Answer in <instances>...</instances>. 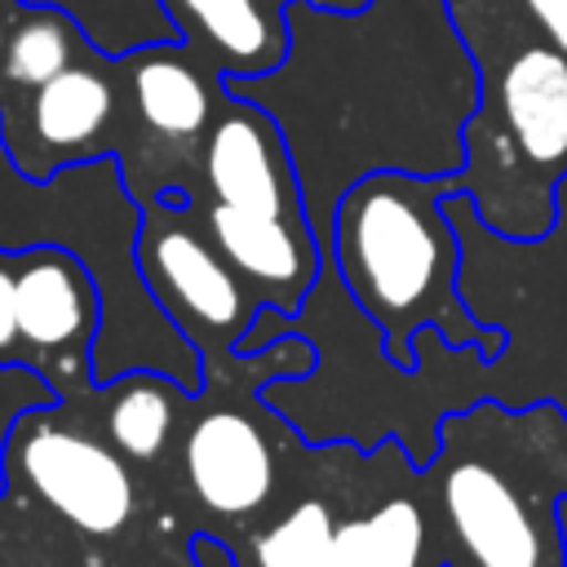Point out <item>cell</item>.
Masks as SVG:
<instances>
[{
	"label": "cell",
	"mask_w": 567,
	"mask_h": 567,
	"mask_svg": "<svg viewBox=\"0 0 567 567\" xmlns=\"http://www.w3.org/2000/svg\"><path fill=\"white\" fill-rule=\"evenodd\" d=\"M137 266L159 306L182 323L186 337L204 346H226L244 323H252V301L244 297L239 270L221 257L213 239L190 230L173 208L151 204L137 235Z\"/></svg>",
	"instance_id": "277c9868"
},
{
	"label": "cell",
	"mask_w": 567,
	"mask_h": 567,
	"mask_svg": "<svg viewBox=\"0 0 567 567\" xmlns=\"http://www.w3.org/2000/svg\"><path fill=\"white\" fill-rule=\"evenodd\" d=\"M177 40L217 75H270L292 53V27L275 0H159Z\"/></svg>",
	"instance_id": "ba28073f"
},
{
	"label": "cell",
	"mask_w": 567,
	"mask_h": 567,
	"mask_svg": "<svg viewBox=\"0 0 567 567\" xmlns=\"http://www.w3.org/2000/svg\"><path fill=\"white\" fill-rule=\"evenodd\" d=\"M173 412H177L173 381L151 377V372H137V377H124L111 390L106 434H111V443H115L120 456H128V461H155L164 452L168 434H173Z\"/></svg>",
	"instance_id": "9a60e30c"
},
{
	"label": "cell",
	"mask_w": 567,
	"mask_h": 567,
	"mask_svg": "<svg viewBox=\"0 0 567 567\" xmlns=\"http://www.w3.org/2000/svg\"><path fill=\"white\" fill-rule=\"evenodd\" d=\"M425 558V514L416 501L394 496L363 518L337 523L323 567H421Z\"/></svg>",
	"instance_id": "5bb4252c"
},
{
	"label": "cell",
	"mask_w": 567,
	"mask_h": 567,
	"mask_svg": "<svg viewBox=\"0 0 567 567\" xmlns=\"http://www.w3.org/2000/svg\"><path fill=\"white\" fill-rule=\"evenodd\" d=\"M523 4L545 27V35L567 53V0H523Z\"/></svg>",
	"instance_id": "ac0fdd59"
},
{
	"label": "cell",
	"mask_w": 567,
	"mask_h": 567,
	"mask_svg": "<svg viewBox=\"0 0 567 567\" xmlns=\"http://www.w3.org/2000/svg\"><path fill=\"white\" fill-rule=\"evenodd\" d=\"M447 567H452V563H447Z\"/></svg>",
	"instance_id": "603a6c76"
},
{
	"label": "cell",
	"mask_w": 567,
	"mask_h": 567,
	"mask_svg": "<svg viewBox=\"0 0 567 567\" xmlns=\"http://www.w3.org/2000/svg\"><path fill=\"white\" fill-rule=\"evenodd\" d=\"M13 461L27 487L84 536H115L133 518L137 492L128 465L120 461V452L80 430L27 416L13 439Z\"/></svg>",
	"instance_id": "5b68a950"
},
{
	"label": "cell",
	"mask_w": 567,
	"mask_h": 567,
	"mask_svg": "<svg viewBox=\"0 0 567 567\" xmlns=\"http://www.w3.org/2000/svg\"><path fill=\"white\" fill-rule=\"evenodd\" d=\"M195 554H199L204 567H226V554H221L213 540H195Z\"/></svg>",
	"instance_id": "ffe728a7"
},
{
	"label": "cell",
	"mask_w": 567,
	"mask_h": 567,
	"mask_svg": "<svg viewBox=\"0 0 567 567\" xmlns=\"http://www.w3.org/2000/svg\"><path fill=\"white\" fill-rule=\"evenodd\" d=\"M452 18L478 66L456 190L474 199L492 235L545 239L558 226V186L567 182V53L527 4L509 18L501 0H452Z\"/></svg>",
	"instance_id": "6da1fadb"
},
{
	"label": "cell",
	"mask_w": 567,
	"mask_h": 567,
	"mask_svg": "<svg viewBox=\"0 0 567 567\" xmlns=\"http://www.w3.org/2000/svg\"><path fill=\"white\" fill-rule=\"evenodd\" d=\"M567 412L474 403L443 421L439 509L452 567H567Z\"/></svg>",
	"instance_id": "3957f363"
},
{
	"label": "cell",
	"mask_w": 567,
	"mask_h": 567,
	"mask_svg": "<svg viewBox=\"0 0 567 567\" xmlns=\"http://www.w3.org/2000/svg\"><path fill=\"white\" fill-rule=\"evenodd\" d=\"M9 18H13V13H9V4L0 0V44H4V35H9Z\"/></svg>",
	"instance_id": "44dd1931"
},
{
	"label": "cell",
	"mask_w": 567,
	"mask_h": 567,
	"mask_svg": "<svg viewBox=\"0 0 567 567\" xmlns=\"http://www.w3.org/2000/svg\"><path fill=\"white\" fill-rule=\"evenodd\" d=\"M456 173L368 168L332 204V266L354 306L385 337V359L416 363V332L434 328L447 346L505 350V332L478 323L461 297V235L447 213Z\"/></svg>",
	"instance_id": "7a4b0ae2"
},
{
	"label": "cell",
	"mask_w": 567,
	"mask_h": 567,
	"mask_svg": "<svg viewBox=\"0 0 567 567\" xmlns=\"http://www.w3.org/2000/svg\"><path fill=\"white\" fill-rule=\"evenodd\" d=\"M182 461L199 505L226 518L252 514L275 487V452L266 434L230 408H217L190 425Z\"/></svg>",
	"instance_id": "8fae6325"
},
{
	"label": "cell",
	"mask_w": 567,
	"mask_h": 567,
	"mask_svg": "<svg viewBox=\"0 0 567 567\" xmlns=\"http://www.w3.org/2000/svg\"><path fill=\"white\" fill-rule=\"evenodd\" d=\"M84 35L80 22L58 9V4H27L9 18V35L0 44V84L9 89H40L44 80H53L58 71H66L71 62H80L84 53Z\"/></svg>",
	"instance_id": "4fadbf2b"
},
{
	"label": "cell",
	"mask_w": 567,
	"mask_h": 567,
	"mask_svg": "<svg viewBox=\"0 0 567 567\" xmlns=\"http://www.w3.org/2000/svg\"><path fill=\"white\" fill-rule=\"evenodd\" d=\"M204 182L217 204L270 217H306L284 124L252 97L226 93V106L213 115L204 133Z\"/></svg>",
	"instance_id": "8992f818"
},
{
	"label": "cell",
	"mask_w": 567,
	"mask_h": 567,
	"mask_svg": "<svg viewBox=\"0 0 567 567\" xmlns=\"http://www.w3.org/2000/svg\"><path fill=\"white\" fill-rule=\"evenodd\" d=\"M208 239L239 270V279L252 284L257 301L275 310H297V301L315 288L323 266L310 217H270L213 199Z\"/></svg>",
	"instance_id": "52a82bcc"
},
{
	"label": "cell",
	"mask_w": 567,
	"mask_h": 567,
	"mask_svg": "<svg viewBox=\"0 0 567 567\" xmlns=\"http://www.w3.org/2000/svg\"><path fill=\"white\" fill-rule=\"evenodd\" d=\"M18 328L22 359L84 354L97 328V288L75 252L53 244L18 252Z\"/></svg>",
	"instance_id": "9c48e42d"
},
{
	"label": "cell",
	"mask_w": 567,
	"mask_h": 567,
	"mask_svg": "<svg viewBox=\"0 0 567 567\" xmlns=\"http://www.w3.org/2000/svg\"><path fill=\"white\" fill-rule=\"evenodd\" d=\"M111 120H115V84L102 66L80 58L40 89H31L22 106V128L31 151L18 155V164L31 177H44L49 168L97 151Z\"/></svg>",
	"instance_id": "30bf717a"
},
{
	"label": "cell",
	"mask_w": 567,
	"mask_h": 567,
	"mask_svg": "<svg viewBox=\"0 0 567 567\" xmlns=\"http://www.w3.org/2000/svg\"><path fill=\"white\" fill-rule=\"evenodd\" d=\"M22 359L18 328V252H0V363Z\"/></svg>",
	"instance_id": "e0dca14e"
},
{
	"label": "cell",
	"mask_w": 567,
	"mask_h": 567,
	"mask_svg": "<svg viewBox=\"0 0 567 567\" xmlns=\"http://www.w3.org/2000/svg\"><path fill=\"white\" fill-rule=\"evenodd\" d=\"M337 536L328 501H297L275 527L257 536V567H323Z\"/></svg>",
	"instance_id": "2e32d148"
},
{
	"label": "cell",
	"mask_w": 567,
	"mask_h": 567,
	"mask_svg": "<svg viewBox=\"0 0 567 567\" xmlns=\"http://www.w3.org/2000/svg\"><path fill=\"white\" fill-rule=\"evenodd\" d=\"M124 75L137 120L164 142H195L213 124V84L208 66L190 58L177 40H151L124 53Z\"/></svg>",
	"instance_id": "7c38bea8"
},
{
	"label": "cell",
	"mask_w": 567,
	"mask_h": 567,
	"mask_svg": "<svg viewBox=\"0 0 567 567\" xmlns=\"http://www.w3.org/2000/svg\"><path fill=\"white\" fill-rule=\"evenodd\" d=\"M323 18H363L368 9H377V0H310Z\"/></svg>",
	"instance_id": "d6986e66"
},
{
	"label": "cell",
	"mask_w": 567,
	"mask_h": 567,
	"mask_svg": "<svg viewBox=\"0 0 567 567\" xmlns=\"http://www.w3.org/2000/svg\"><path fill=\"white\" fill-rule=\"evenodd\" d=\"M275 4H284V9H288V4H292V0H275Z\"/></svg>",
	"instance_id": "7402d4cb"
}]
</instances>
